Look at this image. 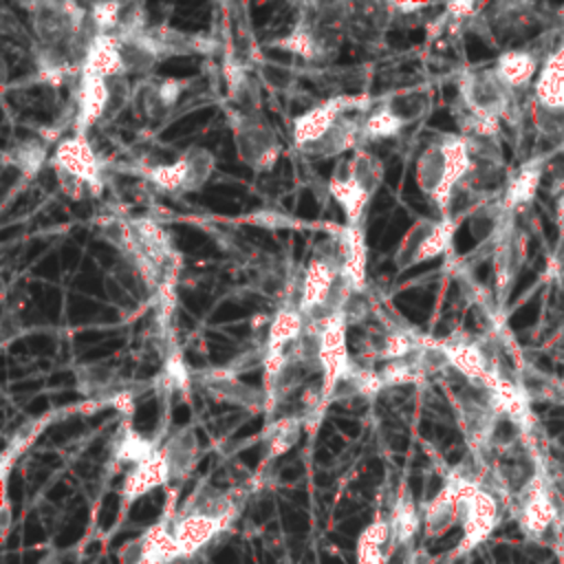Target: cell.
Wrapping results in <instances>:
<instances>
[{
    "mask_svg": "<svg viewBox=\"0 0 564 564\" xmlns=\"http://www.w3.org/2000/svg\"><path fill=\"white\" fill-rule=\"evenodd\" d=\"M386 518L397 544H414L416 533L423 529V513L408 485H401Z\"/></svg>",
    "mask_w": 564,
    "mask_h": 564,
    "instance_id": "d4e9b609",
    "label": "cell"
},
{
    "mask_svg": "<svg viewBox=\"0 0 564 564\" xmlns=\"http://www.w3.org/2000/svg\"><path fill=\"white\" fill-rule=\"evenodd\" d=\"M383 108H388L399 121L401 126H410L421 121L432 104V95L427 88L423 86H408V88H394L390 93H386L383 97L377 99Z\"/></svg>",
    "mask_w": 564,
    "mask_h": 564,
    "instance_id": "484cf974",
    "label": "cell"
},
{
    "mask_svg": "<svg viewBox=\"0 0 564 564\" xmlns=\"http://www.w3.org/2000/svg\"><path fill=\"white\" fill-rule=\"evenodd\" d=\"M223 77L227 84V108L236 112H260L262 93L260 79L251 73V66L242 62L231 44L223 53Z\"/></svg>",
    "mask_w": 564,
    "mask_h": 564,
    "instance_id": "4fadbf2b",
    "label": "cell"
},
{
    "mask_svg": "<svg viewBox=\"0 0 564 564\" xmlns=\"http://www.w3.org/2000/svg\"><path fill=\"white\" fill-rule=\"evenodd\" d=\"M317 364H319V386H322V397L324 403H330V397L337 388V383L348 375L352 359L348 350V322L344 313L333 315L322 333H319V352H317Z\"/></svg>",
    "mask_w": 564,
    "mask_h": 564,
    "instance_id": "9c48e42d",
    "label": "cell"
},
{
    "mask_svg": "<svg viewBox=\"0 0 564 564\" xmlns=\"http://www.w3.org/2000/svg\"><path fill=\"white\" fill-rule=\"evenodd\" d=\"M522 256H524V249H522V240L518 236V231L511 227L502 240L498 242L496 251H494V280H496V297L498 302H505L518 273H520V267H522Z\"/></svg>",
    "mask_w": 564,
    "mask_h": 564,
    "instance_id": "7402d4cb",
    "label": "cell"
},
{
    "mask_svg": "<svg viewBox=\"0 0 564 564\" xmlns=\"http://www.w3.org/2000/svg\"><path fill=\"white\" fill-rule=\"evenodd\" d=\"M366 112L368 110L344 115L322 139H317L313 145H308L300 154H306L319 161H328V159L337 161L341 156H348L361 145V121Z\"/></svg>",
    "mask_w": 564,
    "mask_h": 564,
    "instance_id": "e0dca14e",
    "label": "cell"
},
{
    "mask_svg": "<svg viewBox=\"0 0 564 564\" xmlns=\"http://www.w3.org/2000/svg\"><path fill=\"white\" fill-rule=\"evenodd\" d=\"M192 82L187 79H176V77H143L134 88H132V104L137 106L139 115L148 119H161L174 106L181 101L185 95L187 86Z\"/></svg>",
    "mask_w": 564,
    "mask_h": 564,
    "instance_id": "9a60e30c",
    "label": "cell"
},
{
    "mask_svg": "<svg viewBox=\"0 0 564 564\" xmlns=\"http://www.w3.org/2000/svg\"><path fill=\"white\" fill-rule=\"evenodd\" d=\"M328 194L341 207L346 225H361V216L368 203L372 200V196L357 181L348 156H341L335 161L328 176Z\"/></svg>",
    "mask_w": 564,
    "mask_h": 564,
    "instance_id": "2e32d148",
    "label": "cell"
},
{
    "mask_svg": "<svg viewBox=\"0 0 564 564\" xmlns=\"http://www.w3.org/2000/svg\"><path fill=\"white\" fill-rule=\"evenodd\" d=\"M458 106L476 117L509 121L513 117L516 93L505 86L494 66L469 68L458 77Z\"/></svg>",
    "mask_w": 564,
    "mask_h": 564,
    "instance_id": "7a4b0ae2",
    "label": "cell"
},
{
    "mask_svg": "<svg viewBox=\"0 0 564 564\" xmlns=\"http://www.w3.org/2000/svg\"><path fill=\"white\" fill-rule=\"evenodd\" d=\"M132 97L126 77L106 79L82 70L77 77V112H75V134H84L104 117L115 115L123 101Z\"/></svg>",
    "mask_w": 564,
    "mask_h": 564,
    "instance_id": "5b68a950",
    "label": "cell"
},
{
    "mask_svg": "<svg viewBox=\"0 0 564 564\" xmlns=\"http://www.w3.org/2000/svg\"><path fill=\"white\" fill-rule=\"evenodd\" d=\"M238 159L253 172H269L282 152V143L269 119L260 112H236L227 108Z\"/></svg>",
    "mask_w": 564,
    "mask_h": 564,
    "instance_id": "3957f363",
    "label": "cell"
},
{
    "mask_svg": "<svg viewBox=\"0 0 564 564\" xmlns=\"http://www.w3.org/2000/svg\"><path fill=\"white\" fill-rule=\"evenodd\" d=\"M555 220H557V227H560V234L564 238V194H560L555 198Z\"/></svg>",
    "mask_w": 564,
    "mask_h": 564,
    "instance_id": "1f68e13d",
    "label": "cell"
},
{
    "mask_svg": "<svg viewBox=\"0 0 564 564\" xmlns=\"http://www.w3.org/2000/svg\"><path fill=\"white\" fill-rule=\"evenodd\" d=\"M196 379H198L200 388L216 401L247 408V410H264V405H267L264 390L240 381V377L234 370H229V366L209 368V370L200 372Z\"/></svg>",
    "mask_w": 564,
    "mask_h": 564,
    "instance_id": "5bb4252c",
    "label": "cell"
},
{
    "mask_svg": "<svg viewBox=\"0 0 564 564\" xmlns=\"http://www.w3.org/2000/svg\"><path fill=\"white\" fill-rule=\"evenodd\" d=\"M456 500H458V485L447 474L441 489L421 507L425 538H441L452 527H456Z\"/></svg>",
    "mask_w": 564,
    "mask_h": 564,
    "instance_id": "ffe728a7",
    "label": "cell"
},
{
    "mask_svg": "<svg viewBox=\"0 0 564 564\" xmlns=\"http://www.w3.org/2000/svg\"><path fill=\"white\" fill-rule=\"evenodd\" d=\"M126 2H95L88 7V18L95 33H115Z\"/></svg>",
    "mask_w": 564,
    "mask_h": 564,
    "instance_id": "f546056e",
    "label": "cell"
},
{
    "mask_svg": "<svg viewBox=\"0 0 564 564\" xmlns=\"http://www.w3.org/2000/svg\"><path fill=\"white\" fill-rule=\"evenodd\" d=\"M167 518H170L172 533H174L181 557L196 555L214 538L225 533L229 529V524L234 522L231 518H223V516L200 511V509H192V507H185V505H181Z\"/></svg>",
    "mask_w": 564,
    "mask_h": 564,
    "instance_id": "8fae6325",
    "label": "cell"
},
{
    "mask_svg": "<svg viewBox=\"0 0 564 564\" xmlns=\"http://www.w3.org/2000/svg\"><path fill=\"white\" fill-rule=\"evenodd\" d=\"M163 485H167V474L161 460V452L156 449V454H152L150 458L128 467L121 482V505L130 507L132 502H137L139 498L148 496L150 491Z\"/></svg>",
    "mask_w": 564,
    "mask_h": 564,
    "instance_id": "44dd1931",
    "label": "cell"
},
{
    "mask_svg": "<svg viewBox=\"0 0 564 564\" xmlns=\"http://www.w3.org/2000/svg\"><path fill=\"white\" fill-rule=\"evenodd\" d=\"M253 68L258 73L260 84H264L269 90H289L295 84V70H291L289 66L260 59Z\"/></svg>",
    "mask_w": 564,
    "mask_h": 564,
    "instance_id": "4dcf8cb0",
    "label": "cell"
},
{
    "mask_svg": "<svg viewBox=\"0 0 564 564\" xmlns=\"http://www.w3.org/2000/svg\"><path fill=\"white\" fill-rule=\"evenodd\" d=\"M304 333V315L300 308L293 306H280V311L273 315L267 337H264V352H280L286 346H291L295 339H300Z\"/></svg>",
    "mask_w": 564,
    "mask_h": 564,
    "instance_id": "f1b7e54d",
    "label": "cell"
},
{
    "mask_svg": "<svg viewBox=\"0 0 564 564\" xmlns=\"http://www.w3.org/2000/svg\"><path fill=\"white\" fill-rule=\"evenodd\" d=\"M542 176H544V156H535V159L522 163L518 167V172L507 178V185L500 196L502 207L509 214H513L516 209L531 203L542 183Z\"/></svg>",
    "mask_w": 564,
    "mask_h": 564,
    "instance_id": "603a6c76",
    "label": "cell"
},
{
    "mask_svg": "<svg viewBox=\"0 0 564 564\" xmlns=\"http://www.w3.org/2000/svg\"><path fill=\"white\" fill-rule=\"evenodd\" d=\"M471 170L469 143L460 132H443L427 141L414 163V183L432 200L438 216H447L456 189Z\"/></svg>",
    "mask_w": 564,
    "mask_h": 564,
    "instance_id": "6da1fadb",
    "label": "cell"
},
{
    "mask_svg": "<svg viewBox=\"0 0 564 564\" xmlns=\"http://www.w3.org/2000/svg\"><path fill=\"white\" fill-rule=\"evenodd\" d=\"M51 167L55 176H66L82 183L93 196L104 189V167L101 159L84 134H66L62 137L51 156Z\"/></svg>",
    "mask_w": 564,
    "mask_h": 564,
    "instance_id": "ba28073f",
    "label": "cell"
},
{
    "mask_svg": "<svg viewBox=\"0 0 564 564\" xmlns=\"http://www.w3.org/2000/svg\"><path fill=\"white\" fill-rule=\"evenodd\" d=\"M511 507L522 533L531 540H542L553 527H557L560 505L542 474H538L533 482L511 500Z\"/></svg>",
    "mask_w": 564,
    "mask_h": 564,
    "instance_id": "30bf717a",
    "label": "cell"
},
{
    "mask_svg": "<svg viewBox=\"0 0 564 564\" xmlns=\"http://www.w3.org/2000/svg\"><path fill=\"white\" fill-rule=\"evenodd\" d=\"M463 220L454 216H436V218H419L405 229L394 251V264L399 271L410 269L414 264L434 260L449 251L454 234Z\"/></svg>",
    "mask_w": 564,
    "mask_h": 564,
    "instance_id": "277c9868",
    "label": "cell"
},
{
    "mask_svg": "<svg viewBox=\"0 0 564 564\" xmlns=\"http://www.w3.org/2000/svg\"><path fill=\"white\" fill-rule=\"evenodd\" d=\"M370 106H372V99L368 95H337V97H326L313 104L302 115L293 117V123H291L293 145L300 152H304L317 139H322L344 115L364 112V110H370Z\"/></svg>",
    "mask_w": 564,
    "mask_h": 564,
    "instance_id": "52a82bcc",
    "label": "cell"
},
{
    "mask_svg": "<svg viewBox=\"0 0 564 564\" xmlns=\"http://www.w3.org/2000/svg\"><path fill=\"white\" fill-rule=\"evenodd\" d=\"M161 460L165 465L167 485L183 482L198 460V441L192 427H181L172 432L159 447Z\"/></svg>",
    "mask_w": 564,
    "mask_h": 564,
    "instance_id": "d6986e66",
    "label": "cell"
},
{
    "mask_svg": "<svg viewBox=\"0 0 564 564\" xmlns=\"http://www.w3.org/2000/svg\"><path fill=\"white\" fill-rule=\"evenodd\" d=\"M48 159V143L37 139H26L9 145L2 154V192L4 203L9 196H13L18 189H22L24 183H29L33 176L40 174L42 165Z\"/></svg>",
    "mask_w": 564,
    "mask_h": 564,
    "instance_id": "7c38bea8",
    "label": "cell"
},
{
    "mask_svg": "<svg viewBox=\"0 0 564 564\" xmlns=\"http://www.w3.org/2000/svg\"><path fill=\"white\" fill-rule=\"evenodd\" d=\"M214 172V154L203 145L185 148L174 161L150 165L143 176L161 192L189 194L200 189Z\"/></svg>",
    "mask_w": 564,
    "mask_h": 564,
    "instance_id": "8992f818",
    "label": "cell"
},
{
    "mask_svg": "<svg viewBox=\"0 0 564 564\" xmlns=\"http://www.w3.org/2000/svg\"><path fill=\"white\" fill-rule=\"evenodd\" d=\"M339 249H341V267L344 275L355 284L357 291H366V238L361 225H344L335 231Z\"/></svg>",
    "mask_w": 564,
    "mask_h": 564,
    "instance_id": "cb8c5ba5",
    "label": "cell"
},
{
    "mask_svg": "<svg viewBox=\"0 0 564 564\" xmlns=\"http://www.w3.org/2000/svg\"><path fill=\"white\" fill-rule=\"evenodd\" d=\"M394 544L388 518H375L357 538V564H388Z\"/></svg>",
    "mask_w": 564,
    "mask_h": 564,
    "instance_id": "4316f807",
    "label": "cell"
},
{
    "mask_svg": "<svg viewBox=\"0 0 564 564\" xmlns=\"http://www.w3.org/2000/svg\"><path fill=\"white\" fill-rule=\"evenodd\" d=\"M542 64L544 59L540 57V51L531 46H522V48L502 51L494 62V70L498 73V77L505 82L509 90L518 93L529 86L533 88Z\"/></svg>",
    "mask_w": 564,
    "mask_h": 564,
    "instance_id": "ac0fdd59",
    "label": "cell"
},
{
    "mask_svg": "<svg viewBox=\"0 0 564 564\" xmlns=\"http://www.w3.org/2000/svg\"><path fill=\"white\" fill-rule=\"evenodd\" d=\"M302 427H304L302 414H284V416L271 421L264 427V436H262V447H264L262 458L273 460V458L286 454L300 441Z\"/></svg>",
    "mask_w": 564,
    "mask_h": 564,
    "instance_id": "83f0119b",
    "label": "cell"
},
{
    "mask_svg": "<svg viewBox=\"0 0 564 564\" xmlns=\"http://www.w3.org/2000/svg\"><path fill=\"white\" fill-rule=\"evenodd\" d=\"M557 357L564 361V341L557 346Z\"/></svg>",
    "mask_w": 564,
    "mask_h": 564,
    "instance_id": "d6a6232c",
    "label": "cell"
}]
</instances>
